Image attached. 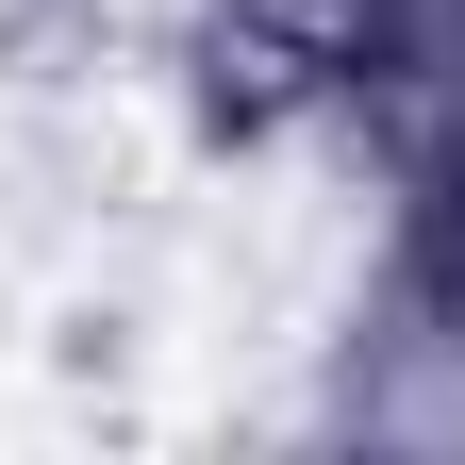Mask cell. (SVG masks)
Returning <instances> with one entry per match:
<instances>
[{
  "label": "cell",
  "mask_w": 465,
  "mask_h": 465,
  "mask_svg": "<svg viewBox=\"0 0 465 465\" xmlns=\"http://www.w3.org/2000/svg\"><path fill=\"white\" fill-rule=\"evenodd\" d=\"M116 0H0V84H50V67H84Z\"/></svg>",
  "instance_id": "6da1fadb"
},
{
  "label": "cell",
  "mask_w": 465,
  "mask_h": 465,
  "mask_svg": "<svg viewBox=\"0 0 465 465\" xmlns=\"http://www.w3.org/2000/svg\"><path fill=\"white\" fill-rule=\"evenodd\" d=\"M432 282L465 300V166H449V200H432Z\"/></svg>",
  "instance_id": "7a4b0ae2"
}]
</instances>
